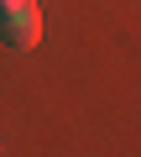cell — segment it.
Segmentation results:
<instances>
[{"mask_svg":"<svg viewBox=\"0 0 141 157\" xmlns=\"http://www.w3.org/2000/svg\"><path fill=\"white\" fill-rule=\"evenodd\" d=\"M0 37H6L16 52L42 42V6L37 0H0Z\"/></svg>","mask_w":141,"mask_h":157,"instance_id":"6da1fadb","label":"cell"}]
</instances>
